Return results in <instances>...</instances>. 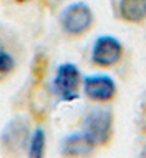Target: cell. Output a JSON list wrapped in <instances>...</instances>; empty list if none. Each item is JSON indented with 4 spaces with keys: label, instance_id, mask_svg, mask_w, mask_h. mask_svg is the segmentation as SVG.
I'll list each match as a JSON object with an SVG mask.
<instances>
[{
    "label": "cell",
    "instance_id": "obj_1",
    "mask_svg": "<svg viewBox=\"0 0 146 158\" xmlns=\"http://www.w3.org/2000/svg\"><path fill=\"white\" fill-rule=\"evenodd\" d=\"M33 128L28 117L17 115L12 120H8L0 131L2 158H27Z\"/></svg>",
    "mask_w": 146,
    "mask_h": 158
},
{
    "label": "cell",
    "instance_id": "obj_2",
    "mask_svg": "<svg viewBox=\"0 0 146 158\" xmlns=\"http://www.w3.org/2000/svg\"><path fill=\"white\" fill-rule=\"evenodd\" d=\"M80 131L95 143L96 148H106L113 142L115 117L113 112L105 106L90 108L80 122Z\"/></svg>",
    "mask_w": 146,
    "mask_h": 158
},
{
    "label": "cell",
    "instance_id": "obj_3",
    "mask_svg": "<svg viewBox=\"0 0 146 158\" xmlns=\"http://www.w3.org/2000/svg\"><path fill=\"white\" fill-rule=\"evenodd\" d=\"M23 47L14 30L0 25V85L12 80L18 72Z\"/></svg>",
    "mask_w": 146,
    "mask_h": 158
},
{
    "label": "cell",
    "instance_id": "obj_4",
    "mask_svg": "<svg viewBox=\"0 0 146 158\" xmlns=\"http://www.w3.org/2000/svg\"><path fill=\"white\" fill-rule=\"evenodd\" d=\"M95 14L85 2H73L67 5L60 14L62 32L70 38H81L93 28Z\"/></svg>",
    "mask_w": 146,
    "mask_h": 158
},
{
    "label": "cell",
    "instance_id": "obj_5",
    "mask_svg": "<svg viewBox=\"0 0 146 158\" xmlns=\"http://www.w3.org/2000/svg\"><path fill=\"white\" fill-rule=\"evenodd\" d=\"M81 87H83V78H81L80 68L75 63H62L57 68L51 80V88L62 102L76 100L80 97Z\"/></svg>",
    "mask_w": 146,
    "mask_h": 158
},
{
    "label": "cell",
    "instance_id": "obj_6",
    "mask_svg": "<svg viewBox=\"0 0 146 158\" xmlns=\"http://www.w3.org/2000/svg\"><path fill=\"white\" fill-rule=\"evenodd\" d=\"M124 47L118 38L111 35L98 37L91 48V65L101 70L116 67L123 60Z\"/></svg>",
    "mask_w": 146,
    "mask_h": 158
},
{
    "label": "cell",
    "instance_id": "obj_7",
    "mask_svg": "<svg viewBox=\"0 0 146 158\" xmlns=\"http://www.w3.org/2000/svg\"><path fill=\"white\" fill-rule=\"evenodd\" d=\"M83 90L85 97L90 102L98 105H105L113 102L118 95V87L115 80L108 75H90L83 78Z\"/></svg>",
    "mask_w": 146,
    "mask_h": 158
},
{
    "label": "cell",
    "instance_id": "obj_8",
    "mask_svg": "<svg viewBox=\"0 0 146 158\" xmlns=\"http://www.w3.org/2000/svg\"><path fill=\"white\" fill-rule=\"evenodd\" d=\"M98 148L95 143L81 131L67 135L60 145V156L62 158H93Z\"/></svg>",
    "mask_w": 146,
    "mask_h": 158
},
{
    "label": "cell",
    "instance_id": "obj_9",
    "mask_svg": "<svg viewBox=\"0 0 146 158\" xmlns=\"http://www.w3.org/2000/svg\"><path fill=\"white\" fill-rule=\"evenodd\" d=\"M116 12L121 22L140 25L146 22V0H118Z\"/></svg>",
    "mask_w": 146,
    "mask_h": 158
},
{
    "label": "cell",
    "instance_id": "obj_10",
    "mask_svg": "<svg viewBox=\"0 0 146 158\" xmlns=\"http://www.w3.org/2000/svg\"><path fill=\"white\" fill-rule=\"evenodd\" d=\"M45 147H47V135L42 127L33 128L32 140L28 147L27 158H45Z\"/></svg>",
    "mask_w": 146,
    "mask_h": 158
},
{
    "label": "cell",
    "instance_id": "obj_11",
    "mask_svg": "<svg viewBox=\"0 0 146 158\" xmlns=\"http://www.w3.org/2000/svg\"><path fill=\"white\" fill-rule=\"evenodd\" d=\"M140 158H146V147L143 148V152H141V155H140Z\"/></svg>",
    "mask_w": 146,
    "mask_h": 158
},
{
    "label": "cell",
    "instance_id": "obj_12",
    "mask_svg": "<svg viewBox=\"0 0 146 158\" xmlns=\"http://www.w3.org/2000/svg\"><path fill=\"white\" fill-rule=\"evenodd\" d=\"M15 3H27V2H30V0H14Z\"/></svg>",
    "mask_w": 146,
    "mask_h": 158
}]
</instances>
